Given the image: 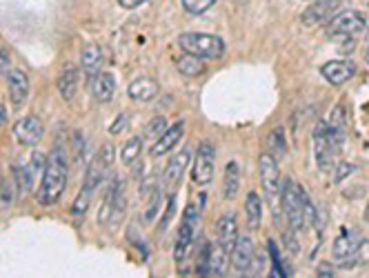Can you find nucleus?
I'll use <instances>...</instances> for the list:
<instances>
[{
  "label": "nucleus",
  "instance_id": "nucleus-1",
  "mask_svg": "<svg viewBox=\"0 0 369 278\" xmlns=\"http://www.w3.org/2000/svg\"><path fill=\"white\" fill-rule=\"evenodd\" d=\"M67 181H69V163H67V154L65 147H56L47 156V165H44V172L40 176V185H38V194L36 200L42 207H51L63 198Z\"/></svg>",
  "mask_w": 369,
  "mask_h": 278
},
{
  "label": "nucleus",
  "instance_id": "nucleus-2",
  "mask_svg": "<svg viewBox=\"0 0 369 278\" xmlns=\"http://www.w3.org/2000/svg\"><path fill=\"white\" fill-rule=\"evenodd\" d=\"M307 192L292 178H285L281 185V207L283 214L294 231H300L305 227V205H307Z\"/></svg>",
  "mask_w": 369,
  "mask_h": 278
},
{
  "label": "nucleus",
  "instance_id": "nucleus-3",
  "mask_svg": "<svg viewBox=\"0 0 369 278\" xmlns=\"http://www.w3.org/2000/svg\"><path fill=\"white\" fill-rule=\"evenodd\" d=\"M178 44L185 54H192L203 60H218L225 54V40L214 33L203 31H185L178 36Z\"/></svg>",
  "mask_w": 369,
  "mask_h": 278
},
{
  "label": "nucleus",
  "instance_id": "nucleus-4",
  "mask_svg": "<svg viewBox=\"0 0 369 278\" xmlns=\"http://www.w3.org/2000/svg\"><path fill=\"white\" fill-rule=\"evenodd\" d=\"M259 172H261V183H263V192L265 198L270 200L272 209L276 211V218L281 220V170H278V161L272 154H261L259 158Z\"/></svg>",
  "mask_w": 369,
  "mask_h": 278
},
{
  "label": "nucleus",
  "instance_id": "nucleus-5",
  "mask_svg": "<svg viewBox=\"0 0 369 278\" xmlns=\"http://www.w3.org/2000/svg\"><path fill=\"white\" fill-rule=\"evenodd\" d=\"M200 234V207L198 205H187L185 209V218L181 222V229H178V238L174 245V259L176 263H183L189 252H192V245L196 236Z\"/></svg>",
  "mask_w": 369,
  "mask_h": 278
},
{
  "label": "nucleus",
  "instance_id": "nucleus-6",
  "mask_svg": "<svg viewBox=\"0 0 369 278\" xmlns=\"http://www.w3.org/2000/svg\"><path fill=\"white\" fill-rule=\"evenodd\" d=\"M365 27H367L365 14H361V11H356V9H345L327 22V33L331 38H350V36H356V33H361Z\"/></svg>",
  "mask_w": 369,
  "mask_h": 278
},
{
  "label": "nucleus",
  "instance_id": "nucleus-7",
  "mask_svg": "<svg viewBox=\"0 0 369 278\" xmlns=\"http://www.w3.org/2000/svg\"><path fill=\"white\" fill-rule=\"evenodd\" d=\"M44 165H47V156L40 152H33L31 158L25 165H20V163L14 165V178H16L20 196H27L31 192L33 183H36L44 172Z\"/></svg>",
  "mask_w": 369,
  "mask_h": 278
},
{
  "label": "nucleus",
  "instance_id": "nucleus-8",
  "mask_svg": "<svg viewBox=\"0 0 369 278\" xmlns=\"http://www.w3.org/2000/svg\"><path fill=\"white\" fill-rule=\"evenodd\" d=\"M214 165H216V147L211 140H203L198 145L194 163H192V178L194 183L205 187L214 178Z\"/></svg>",
  "mask_w": 369,
  "mask_h": 278
},
{
  "label": "nucleus",
  "instance_id": "nucleus-9",
  "mask_svg": "<svg viewBox=\"0 0 369 278\" xmlns=\"http://www.w3.org/2000/svg\"><path fill=\"white\" fill-rule=\"evenodd\" d=\"M111 165H114V147H111V145H103L100 152L92 158V163L87 165V174H85L83 187L96 192V189L100 187V183L107 178Z\"/></svg>",
  "mask_w": 369,
  "mask_h": 278
},
{
  "label": "nucleus",
  "instance_id": "nucleus-10",
  "mask_svg": "<svg viewBox=\"0 0 369 278\" xmlns=\"http://www.w3.org/2000/svg\"><path fill=\"white\" fill-rule=\"evenodd\" d=\"M311 140H314V158H316L318 170L329 172L334 167V154L338 152V147H336V142H334L325 122H318L314 133H311Z\"/></svg>",
  "mask_w": 369,
  "mask_h": 278
},
{
  "label": "nucleus",
  "instance_id": "nucleus-11",
  "mask_svg": "<svg viewBox=\"0 0 369 278\" xmlns=\"http://www.w3.org/2000/svg\"><path fill=\"white\" fill-rule=\"evenodd\" d=\"M359 245H361V238L354 229H341V234L336 236V240H334V247H331L334 261H336L338 265H343V267L354 265Z\"/></svg>",
  "mask_w": 369,
  "mask_h": 278
},
{
  "label": "nucleus",
  "instance_id": "nucleus-12",
  "mask_svg": "<svg viewBox=\"0 0 369 278\" xmlns=\"http://www.w3.org/2000/svg\"><path fill=\"white\" fill-rule=\"evenodd\" d=\"M341 5H343V0H316V3H311L303 11V14H300V22H303V25H307V27L329 22L334 16L338 14Z\"/></svg>",
  "mask_w": 369,
  "mask_h": 278
},
{
  "label": "nucleus",
  "instance_id": "nucleus-13",
  "mask_svg": "<svg viewBox=\"0 0 369 278\" xmlns=\"http://www.w3.org/2000/svg\"><path fill=\"white\" fill-rule=\"evenodd\" d=\"M42 133H44L42 120L33 114L20 118L14 125V136L20 145H25V147H36V145L42 140Z\"/></svg>",
  "mask_w": 369,
  "mask_h": 278
},
{
  "label": "nucleus",
  "instance_id": "nucleus-14",
  "mask_svg": "<svg viewBox=\"0 0 369 278\" xmlns=\"http://www.w3.org/2000/svg\"><path fill=\"white\" fill-rule=\"evenodd\" d=\"M189 163H192V149L189 147H183L181 152H178L174 158L167 163L165 167V174H163V183L165 187H170V189H176L178 183L183 181V176H185V170L189 167Z\"/></svg>",
  "mask_w": 369,
  "mask_h": 278
},
{
  "label": "nucleus",
  "instance_id": "nucleus-15",
  "mask_svg": "<svg viewBox=\"0 0 369 278\" xmlns=\"http://www.w3.org/2000/svg\"><path fill=\"white\" fill-rule=\"evenodd\" d=\"M254 254H256V247H254L252 236H238L236 245H233L231 252H229L231 267L236 272H247L252 267V263H254Z\"/></svg>",
  "mask_w": 369,
  "mask_h": 278
},
{
  "label": "nucleus",
  "instance_id": "nucleus-16",
  "mask_svg": "<svg viewBox=\"0 0 369 278\" xmlns=\"http://www.w3.org/2000/svg\"><path fill=\"white\" fill-rule=\"evenodd\" d=\"M320 74L322 78L329 83V85H345L350 81V78L356 76V65L352 60H329L320 67Z\"/></svg>",
  "mask_w": 369,
  "mask_h": 278
},
{
  "label": "nucleus",
  "instance_id": "nucleus-17",
  "mask_svg": "<svg viewBox=\"0 0 369 278\" xmlns=\"http://www.w3.org/2000/svg\"><path fill=\"white\" fill-rule=\"evenodd\" d=\"M125 209H127V183L122 178H116L114 181V205H111V214L107 220V229L116 231L118 225L125 218Z\"/></svg>",
  "mask_w": 369,
  "mask_h": 278
},
{
  "label": "nucleus",
  "instance_id": "nucleus-18",
  "mask_svg": "<svg viewBox=\"0 0 369 278\" xmlns=\"http://www.w3.org/2000/svg\"><path fill=\"white\" fill-rule=\"evenodd\" d=\"M7 85H9V98L14 107L25 105V100L29 98V76L22 70H9Z\"/></svg>",
  "mask_w": 369,
  "mask_h": 278
},
{
  "label": "nucleus",
  "instance_id": "nucleus-19",
  "mask_svg": "<svg viewBox=\"0 0 369 278\" xmlns=\"http://www.w3.org/2000/svg\"><path fill=\"white\" fill-rule=\"evenodd\" d=\"M185 120H178V122H174L172 127H167L165 131H163V136L161 138H156V142H154V147H151V156H165L167 152H172L178 142H181V138H183V133H185Z\"/></svg>",
  "mask_w": 369,
  "mask_h": 278
},
{
  "label": "nucleus",
  "instance_id": "nucleus-20",
  "mask_svg": "<svg viewBox=\"0 0 369 278\" xmlns=\"http://www.w3.org/2000/svg\"><path fill=\"white\" fill-rule=\"evenodd\" d=\"M158 92H161L158 83L149 76H140V78H136V81H131L127 87V96L131 100H136V103H149V100L158 96Z\"/></svg>",
  "mask_w": 369,
  "mask_h": 278
},
{
  "label": "nucleus",
  "instance_id": "nucleus-21",
  "mask_svg": "<svg viewBox=\"0 0 369 278\" xmlns=\"http://www.w3.org/2000/svg\"><path fill=\"white\" fill-rule=\"evenodd\" d=\"M116 94V78L109 72H98L92 81V98L98 103H109Z\"/></svg>",
  "mask_w": 369,
  "mask_h": 278
},
{
  "label": "nucleus",
  "instance_id": "nucleus-22",
  "mask_svg": "<svg viewBox=\"0 0 369 278\" xmlns=\"http://www.w3.org/2000/svg\"><path fill=\"white\" fill-rule=\"evenodd\" d=\"M216 238L218 243L225 247L227 252H231V247L236 245L238 238V222L233 214H225L218 222H216Z\"/></svg>",
  "mask_w": 369,
  "mask_h": 278
},
{
  "label": "nucleus",
  "instance_id": "nucleus-23",
  "mask_svg": "<svg viewBox=\"0 0 369 278\" xmlns=\"http://www.w3.org/2000/svg\"><path fill=\"white\" fill-rule=\"evenodd\" d=\"M56 87L65 100H72L78 92V67L76 65H65L56 78Z\"/></svg>",
  "mask_w": 369,
  "mask_h": 278
},
{
  "label": "nucleus",
  "instance_id": "nucleus-24",
  "mask_svg": "<svg viewBox=\"0 0 369 278\" xmlns=\"http://www.w3.org/2000/svg\"><path fill=\"white\" fill-rule=\"evenodd\" d=\"M103 63H105V56L103 49H100V44L96 42H87L83 51H81V67L89 74V76H96L100 70H103Z\"/></svg>",
  "mask_w": 369,
  "mask_h": 278
},
{
  "label": "nucleus",
  "instance_id": "nucleus-25",
  "mask_svg": "<svg viewBox=\"0 0 369 278\" xmlns=\"http://www.w3.org/2000/svg\"><path fill=\"white\" fill-rule=\"evenodd\" d=\"M347 107H345V103H338L336 109H334L331 114V120L327 122V129L331 133L334 142H336V147L341 149V145L345 142V136H347Z\"/></svg>",
  "mask_w": 369,
  "mask_h": 278
},
{
  "label": "nucleus",
  "instance_id": "nucleus-26",
  "mask_svg": "<svg viewBox=\"0 0 369 278\" xmlns=\"http://www.w3.org/2000/svg\"><path fill=\"white\" fill-rule=\"evenodd\" d=\"M240 189V167L236 161H229L225 167V178H222V196L227 200H233Z\"/></svg>",
  "mask_w": 369,
  "mask_h": 278
},
{
  "label": "nucleus",
  "instance_id": "nucleus-27",
  "mask_svg": "<svg viewBox=\"0 0 369 278\" xmlns=\"http://www.w3.org/2000/svg\"><path fill=\"white\" fill-rule=\"evenodd\" d=\"M229 263V252L220 243L209 245V276H222Z\"/></svg>",
  "mask_w": 369,
  "mask_h": 278
},
{
  "label": "nucleus",
  "instance_id": "nucleus-28",
  "mask_svg": "<svg viewBox=\"0 0 369 278\" xmlns=\"http://www.w3.org/2000/svg\"><path fill=\"white\" fill-rule=\"evenodd\" d=\"M176 70L181 76H187V78H198L207 72V67L203 63V58H196L192 54H185L181 58H176Z\"/></svg>",
  "mask_w": 369,
  "mask_h": 278
},
{
  "label": "nucleus",
  "instance_id": "nucleus-29",
  "mask_svg": "<svg viewBox=\"0 0 369 278\" xmlns=\"http://www.w3.org/2000/svg\"><path fill=\"white\" fill-rule=\"evenodd\" d=\"M245 216H247V227L254 231L261 227L263 220V200L256 192L247 194V200H245Z\"/></svg>",
  "mask_w": 369,
  "mask_h": 278
},
{
  "label": "nucleus",
  "instance_id": "nucleus-30",
  "mask_svg": "<svg viewBox=\"0 0 369 278\" xmlns=\"http://www.w3.org/2000/svg\"><path fill=\"white\" fill-rule=\"evenodd\" d=\"M265 147H267V154H272L276 161H281L283 156L287 154V140H285V131L283 127H276L270 136H267V142H265Z\"/></svg>",
  "mask_w": 369,
  "mask_h": 278
},
{
  "label": "nucleus",
  "instance_id": "nucleus-31",
  "mask_svg": "<svg viewBox=\"0 0 369 278\" xmlns=\"http://www.w3.org/2000/svg\"><path fill=\"white\" fill-rule=\"evenodd\" d=\"M94 194L92 189H87V187H81V192H78L76 200H74V205H72V218L76 222H81L87 214V209L89 205H92V200H94Z\"/></svg>",
  "mask_w": 369,
  "mask_h": 278
},
{
  "label": "nucleus",
  "instance_id": "nucleus-32",
  "mask_svg": "<svg viewBox=\"0 0 369 278\" xmlns=\"http://www.w3.org/2000/svg\"><path fill=\"white\" fill-rule=\"evenodd\" d=\"M142 152V138L138 136H131L125 145H122V152H120V158L125 165H133L138 161V156Z\"/></svg>",
  "mask_w": 369,
  "mask_h": 278
},
{
  "label": "nucleus",
  "instance_id": "nucleus-33",
  "mask_svg": "<svg viewBox=\"0 0 369 278\" xmlns=\"http://www.w3.org/2000/svg\"><path fill=\"white\" fill-rule=\"evenodd\" d=\"M11 205H14V183L0 178V218L9 214Z\"/></svg>",
  "mask_w": 369,
  "mask_h": 278
},
{
  "label": "nucleus",
  "instance_id": "nucleus-34",
  "mask_svg": "<svg viewBox=\"0 0 369 278\" xmlns=\"http://www.w3.org/2000/svg\"><path fill=\"white\" fill-rule=\"evenodd\" d=\"M167 127H170L167 120L163 116H156L147 122V127H145V138H161Z\"/></svg>",
  "mask_w": 369,
  "mask_h": 278
},
{
  "label": "nucleus",
  "instance_id": "nucleus-35",
  "mask_svg": "<svg viewBox=\"0 0 369 278\" xmlns=\"http://www.w3.org/2000/svg\"><path fill=\"white\" fill-rule=\"evenodd\" d=\"M216 5V0H183V7L185 11H189V14H205V11H209L211 7Z\"/></svg>",
  "mask_w": 369,
  "mask_h": 278
},
{
  "label": "nucleus",
  "instance_id": "nucleus-36",
  "mask_svg": "<svg viewBox=\"0 0 369 278\" xmlns=\"http://www.w3.org/2000/svg\"><path fill=\"white\" fill-rule=\"evenodd\" d=\"M158 207H161V189H156V192L149 196V205H147V209L142 211V222H145V225H149V222H154L156 211H158Z\"/></svg>",
  "mask_w": 369,
  "mask_h": 278
},
{
  "label": "nucleus",
  "instance_id": "nucleus-37",
  "mask_svg": "<svg viewBox=\"0 0 369 278\" xmlns=\"http://www.w3.org/2000/svg\"><path fill=\"white\" fill-rule=\"evenodd\" d=\"M174 211H176V196L172 194L170 196V203H167V209H165V214H163V220H161V225H158V231L163 234L167 227H170V222L174 218Z\"/></svg>",
  "mask_w": 369,
  "mask_h": 278
},
{
  "label": "nucleus",
  "instance_id": "nucleus-38",
  "mask_svg": "<svg viewBox=\"0 0 369 278\" xmlns=\"http://www.w3.org/2000/svg\"><path fill=\"white\" fill-rule=\"evenodd\" d=\"M356 172V167L352 165V163H341V165H336V176H334V183H343L345 178H347L350 174H354Z\"/></svg>",
  "mask_w": 369,
  "mask_h": 278
},
{
  "label": "nucleus",
  "instance_id": "nucleus-39",
  "mask_svg": "<svg viewBox=\"0 0 369 278\" xmlns=\"http://www.w3.org/2000/svg\"><path fill=\"white\" fill-rule=\"evenodd\" d=\"M356 263H369V238L361 240L359 252H356Z\"/></svg>",
  "mask_w": 369,
  "mask_h": 278
},
{
  "label": "nucleus",
  "instance_id": "nucleus-40",
  "mask_svg": "<svg viewBox=\"0 0 369 278\" xmlns=\"http://www.w3.org/2000/svg\"><path fill=\"white\" fill-rule=\"evenodd\" d=\"M125 122H127V116H125V114H120L118 120H114V122H111V125H109V133H120L122 127H125Z\"/></svg>",
  "mask_w": 369,
  "mask_h": 278
},
{
  "label": "nucleus",
  "instance_id": "nucleus-41",
  "mask_svg": "<svg viewBox=\"0 0 369 278\" xmlns=\"http://www.w3.org/2000/svg\"><path fill=\"white\" fill-rule=\"evenodd\" d=\"M145 3H147V0H118V5L122 9H136V7H140Z\"/></svg>",
  "mask_w": 369,
  "mask_h": 278
},
{
  "label": "nucleus",
  "instance_id": "nucleus-42",
  "mask_svg": "<svg viewBox=\"0 0 369 278\" xmlns=\"http://www.w3.org/2000/svg\"><path fill=\"white\" fill-rule=\"evenodd\" d=\"M7 72H9V56L0 49V76L7 74Z\"/></svg>",
  "mask_w": 369,
  "mask_h": 278
},
{
  "label": "nucleus",
  "instance_id": "nucleus-43",
  "mask_svg": "<svg viewBox=\"0 0 369 278\" xmlns=\"http://www.w3.org/2000/svg\"><path fill=\"white\" fill-rule=\"evenodd\" d=\"M318 276H334L331 265H329V263H322V265H318Z\"/></svg>",
  "mask_w": 369,
  "mask_h": 278
},
{
  "label": "nucleus",
  "instance_id": "nucleus-44",
  "mask_svg": "<svg viewBox=\"0 0 369 278\" xmlns=\"http://www.w3.org/2000/svg\"><path fill=\"white\" fill-rule=\"evenodd\" d=\"M3 125H7V109L0 105V127H3Z\"/></svg>",
  "mask_w": 369,
  "mask_h": 278
},
{
  "label": "nucleus",
  "instance_id": "nucleus-45",
  "mask_svg": "<svg viewBox=\"0 0 369 278\" xmlns=\"http://www.w3.org/2000/svg\"><path fill=\"white\" fill-rule=\"evenodd\" d=\"M365 60H367V63H369V49H367V51H365Z\"/></svg>",
  "mask_w": 369,
  "mask_h": 278
},
{
  "label": "nucleus",
  "instance_id": "nucleus-46",
  "mask_svg": "<svg viewBox=\"0 0 369 278\" xmlns=\"http://www.w3.org/2000/svg\"><path fill=\"white\" fill-rule=\"evenodd\" d=\"M367 220H369V209H367Z\"/></svg>",
  "mask_w": 369,
  "mask_h": 278
},
{
  "label": "nucleus",
  "instance_id": "nucleus-47",
  "mask_svg": "<svg viewBox=\"0 0 369 278\" xmlns=\"http://www.w3.org/2000/svg\"><path fill=\"white\" fill-rule=\"evenodd\" d=\"M367 40H369V29H367Z\"/></svg>",
  "mask_w": 369,
  "mask_h": 278
}]
</instances>
